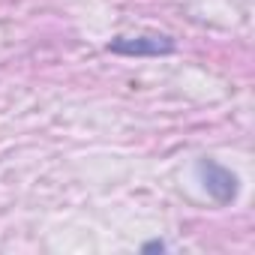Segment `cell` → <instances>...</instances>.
I'll return each mask as SVG.
<instances>
[{
  "mask_svg": "<svg viewBox=\"0 0 255 255\" xmlns=\"http://www.w3.org/2000/svg\"><path fill=\"white\" fill-rule=\"evenodd\" d=\"M108 51L123 57H165L177 51V42L162 33H144V36H117L108 42Z\"/></svg>",
  "mask_w": 255,
  "mask_h": 255,
  "instance_id": "obj_1",
  "label": "cell"
},
{
  "mask_svg": "<svg viewBox=\"0 0 255 255\" xmlns=\"http://www.w3.org/2000/svg\"><path fill=\"white\" fill-rule=\"evenodd\" d=\"M195 171H198L207 195H213L219 204H228L237 198V174H231L225 165H219L213 159H198Z\"/></svg>",
  "mask_w": 255,
  "mask_h": 255,
  "instance_id": "obj_2",
  "label": "cell"
},
{
  "mask_svg": "<svg viewBox=\"0 0 255 255\" xmlns=\"http://www.w3.org/2000/svg\"><path fill=\"white\" fill-rule=\"evenodd\" d=\"M141 252H165V243L162 240H150V243L141 246Z\"/></svg>",
  "mask_w": 255,
  "mask_h": 255,
  "instance_id": "obj_3",
  "label": "cell"
}]
</instances>
